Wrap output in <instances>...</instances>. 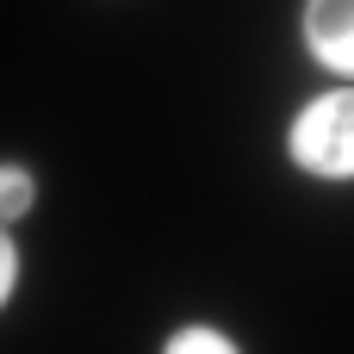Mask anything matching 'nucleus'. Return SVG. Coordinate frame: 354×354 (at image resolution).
Segmentation results:
<instances>
[{
	"label": "nucleus",
	"instance_id": "f257e3e1",
	"mask_svg": "<svg viewBox=\"0 0 354 354\" xmlns=\"http://www.w3.org/2000/svg\"><path fill=\"white\" fill-rule=\"evenodd\" d=\"M292 162L324 174V180H354V87H336L299 112Z\"/></svg>",
	"mask_w": 354,
	"mask_h": 354
},
{
	"label": "nucleus",
	"instance_id": "f03ea898",
	"mask_svg": "<svg viewBox=\"0 0 354 354\" xmlns=\"http://www.w3.org/2000/svg\"><path fill=\"white\" fill-rule=\"evenodd\" d=\"M305 44L324 68L354 75V0H311L305 6Z\"/></svg>",
	"mask_w": 354,
	"mask_h": 354
},
{
	"label": "nucleus",
	"instance_id": "7ed1b4c3",
	"mask_svg": "<svg viewBox=\"0 0 354 354\" xmlns=\"http://www.w3.org/2000/svg\"><path fill=\"white\" fill-rule=\"evenodd\" d=\"M162 354H236V342H230L224 330L187 324V330H174V336H168V348H162Z\"/></svg>",
	"mask_w": 354,
	"mask_h": 354
},
{
	"label": "nucleus",
	"instance_id": "20e7f679",
	"mask_svg": "<svg viewBox=\"0 0 354 354\" xmlns=\"http://www.w3.org/2000/svg\"><path fill=\"white\" fill-rule=\"evenodd\" d=\"M31 212V174L25 168H0V224Z\"/></svg>",
	"mask_w": 354,
	"mask_h": 354
},
{
	"label": "nucleus",
	"instance_id": "39448f33",
	"mask_svg": "<svg viewBox=\"0 0 354 354\" xmlns=\"http://www.w3.org/2000/svg\"><path fill=\"white\" fill-rule=\"evenodd\" d=\"M12 286H19V249L0 236V305H6V292H12Z\"/></svg>",
	"mask_w": 354,
	"mask_h": 354
}]
</instances>
